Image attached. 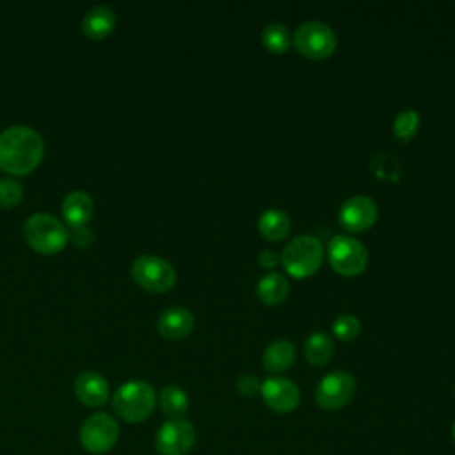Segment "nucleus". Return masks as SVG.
<instances>
[{"label":"nucleus","mask_w":455,"mask_h":455,"mask_svg":"<svg viewBox=\"0 0 455 455\" xmlns=\"http://www.w3.org/2000/svg\"><path fill=\"white\" fill-rule=\"evenodd\" d=\"M371 169H373V172H375L377 176L387 178V180L393 178V176H391L393 172H398V165H396L395 158H393L391 155H387V153H379V155H375L373 160H371Z\"/></svg>","instance_id":"nucleus-26"},{"label":"nucleus","mask_w":455,"mask_h":455,"mask_svg":"<svg viewBox=\"0 0 455 455\" xmlns=\"http://www.w3.org/2000/svg\"><path fill=\"white\" fill-rule=\"evenodd\" d=\"M355 395V380L348 371L336 370L322 377L316 386L315 400L325 411H339Z\"/></svg>","instance_id":"nucleus-9"},{"label":"nucleus","mask_w":455,"mask_h":455,"mask_svg":"<svg viewBox=\"0 0 455 455\" xmlns=\"http://www.w3.org/2000/svg\"><path fill=\"white\" fill-rule=\"evenodd\" d=\"M304 355L315 366L327 364L334 355V339L322 331L311 332L304 341Z\"/></svg>","instance_id":"nucleus-20"},{"label":"nucleus","mask_w":455,"mask_h":455,"mask_svg":"<svg viewBox=\"0 0 455 455\" xmlns=\"http://www.w3.org/2000/svg\"><path fill=\"white\" fill-rule=\"evenodd\" d=\"M377 217H379V208H377L375 201L364 194H357V196L345 199V203L341 204L339 213H338L339 224L345 229L354 231V233L366 231L368 228H371L375 224Z\"/></svg>","instance_id":"nucleus-12"},{"label":"nucleus","mask_w":455,"mask_h":455,"mask_svg":"<svg viewBox=\"0 0 455 455\" xmlns=\"http://www.w3.org/2000/svg\"><path fill=\"white\" fill-rule=\"evenodd\" d=\"M119 437V425L108 412H94L80 427V443L85 451L101 455L110 451Z\"/></svg>","instance_id":"nucleus-8"},{"label":"nucleus","mask_w":455,"mask_h":455,"mask_svg":"<svg viewBox=\"0 0 455 455\" xmlns=\"http://www.w3.org/2000/svg\"><path fill=\"white\" fill-rule=\"evenodd\" d=\"M261 43L272 53H284L291 46V34L283 23H268L261 32Z\"/></svg>","instance_id":"nucleus-22"},{"label":"nucleus","mask_w":455,"mask_h":455,"mask_svg":"<svg viewBox=\"0 0 455 455\" xmlns=\"http://www.w3.org/2000/svg\"><path fill=\"white\" fill-rule=\"evenodd\" d=\"M155 405L156 391L148 380L142 379L123 382L112 396L114 412L128 423H140L148 419L155 411Z\"/></svg>","instance_id":"nucleus-2"},{"label":"nucleus","mask_w":455,"mask_h":455,"mask_svg":"<svg viewBox=\"0 0 455 455\" xmlns=\"http://www.w3.org/2000/svg\"><path fill=\"white\" fill-rule=\"evenodd\" d=\"M283 268L297 279L313 275L323 261L322 240L315 235H299L291 238L279 254Z\"/></svg>","instance_id":"nucleus-3"},{"label":"nucleus","mask_w":455,"mask_h":455,"mask_svg":"<svg viewBox=\"0 0 455 455\" xmlns=\"http://www.w3.org/2000/svg\"><path fill=\"white\" fill-rule=\"evenodd\" d=\"M116 25V12L105 4L92 5L82 18V30L91 39L105 37Z\"/></svg>","instance_id":"nucleus-16"},{"label":"nucleus","mask_w":455,"mask_h":455,"mask_svg":"<svg viewBox=\"0 0 455 455\" xmlns=\"http://www.w3.org/2000/svg\"><path fill=\"white\" fill-rule=\"evenodd\" d=\"M263 366L270 373L286 371L295 363V345L290 339H274L263 350Z\"/></svg>","instance_id":"nucleus-17"},{"label":"nucleus","mask_w":455,"mask_h":455,"mask_svg":"<svg viewBox=\"0 0 455 455\" xmlns=\"http://www.w3.org/2000/svg\"><path fill=\"white\" fill-rule=\"evenodd\" d=\"M258 263H259V267L272 270V268L277 267V263H281V258H279V254H277L275 251H272V249H263V251L258 254Z\"/></svg>","instance_id":"nucleus-29"},{"label":"nucleus","mask_w":455,"mask_h":455,"mask_svg":"<svg viewBox=\"0 0 455 455\" xmlns=\"http://www.w3.org/2000/svg\"><path fill=\"white\" fill-rule=\"evenodd\" d=\"M332 332L339 341H352L361 332V322L352 313H343L334 318L332 322Z\"/></svg>","instance_id":"nucleus-24"},{"label":"nucleus","mask_w":455,"mask_h":455,"mask_svg":"<svg viewBox=\"0 0 455 455\" xmlns=\"http://www.w3.org/2000/svg\"><path fill=\"white\" fill-rule=\"evenodd\" d=\"M132 275L137 284L155 293H164L176 283L174 267L156 254L137 256L132 263Z\"/></svg>","instance_id":"nucleus-7"},{"label":"nucleus","mask_w":455,"mask_h":455,"mask_svg":"<svg viewBox=\"0 0 455 455\" xmlns=\"http://www.w3.org/2000/svg\"><path fill=\"white\" fill-rule=\"evenodd\" d=\"M25 240L32 249L43 254L60 251L69 240V229L62 220L46 212H36L23 224Z\"/></svg>","instance_id":"nucleus-4"},{"label":"nucleus","mask_w":455,"mask_h":455,"mask_svg":"<svg viewBox=\"0 0 455 455\" xmlns=\"http://www.w3.org/2000/svg\"><path fill=\"white\" fill-rule=\"evenodd\" d=\"M256 291H258V297L261 302H265L268 306H275V304H281L288 297L290 283L283 274L268 272L263 277H259Z\"/></svg>","instance_id":"nucleus-19"},{"label":"nucleus","mask_w":455,"mask_h":455,"mask_svg":"<svg viewBox=\"0 0 455 455\" xmlns=\"http://www.w3.org/2000/svg\"><path fill=\"white\" fill-rule=\"evenodd\" d=\"M419 126V114L414 108L402 110L393 119V132L400 140H411Z\"/></svg>","instance_id":"nucleus-23"},{"label":"nucleus","mask_w":455,"mask_h":455,"mask_svg":"<svg viewBox=\"0 0 455 455\" xmlns=\"http://www.w3.org/2000/svg\"><path fill=\"white\" fill-rule=\"evenodd\" d=\"M291 220L281 208H268L258 217V231L268 242H279L288 236Z\"/></svg>","instance_id":"nucleus-18"},{"label":"nucleus","mask_w":455,"mask_h":455,"mask_svg":"<svg viewBox=\"0 0 455 455\" xmlns=\"http://www.w3.org/2000/svg\"><path fill=\"white\" fill-rule=\"evenodd\" d=\"M44 153L43 135L27 124H12L0 132V169L27 174L37 167Z\"/></svg>","instance_id":"nucleus-1"},{"label":"nucleus","mask_w":455,"mask_h":455,"mask_svg":"<svg viewBox=\"0 0 455 455\" xmlns=\"http://www.w3.org/2000/svg\"><path fill=\"white\" fill-rule=\"evenodd\" d=\"M156 400H158V405H160L162 412L167 414L169 419L183 418L188 411V395L180 386L169 384V386L162 387Z\"/></svg>","instance_id":"nucleus-21"},{"label":"nucleus","mask_w":455,"mask_h":455,"mask_svg":"<svg viewBox=\"0 0 455 455\" xmlns=\"http://www.w3.org/2000/svg\"><path fill=\"white\" fill-rule=\"evenodd\" d=\"M259 395L267 407L277 414H288L300 403V391L297 384L286 377H267L261 382Z\"/></svg>","instance_id":"nucleus-11"},{"label":"nucleus","mask_w":455,"mask_h":455,"mask_svg":"<svg viewBox=\"0 0 455 455\" xmlns=\"http://www.w3.org/2000/svg\"><path fill=\"white\" fill-rule=\"evenodd\" d=\"M331 267L347 277L361 274L368 265V249L350 235H334L327 243Z\"/></svg>","instance_id":"nucleus-6"},{"label":"nucleus","mask_w":455,"mask_h":455,"mask_svg":"<svg viewBox=\"0 0 455 455\" xmlns=\"http://www.w3.org/2000/svg\"><path fill=\"white\" fill-rule=\"evenodd\" d=\"M453 395H455V384H453Z\"/></svg>","instance_id":"nucleus-31"},{"label":"nucleus","mask_w":455,"mask_h":455,"mask_svg":"<svg viewBox=\"0 0 455 455\" xmlns=\"http://www.w3.org/2000/svg\"><path fill=\"white\" fill-rule=\"evenodd\" d=\"M259 389H261V380L252 373H243L236 380V391L245 398L258 395Z\"/></svg>","instance_id":"nucleus-27"},{"label":"nucleus","mask_w":455,"mask_h":455,"mask_svg":"<svg viewBox=\"0 0 455 455\" xmlns=\"http://www.w3.org/2000/svg\"><path fill=\"white\" fill-rule=\"evenodd\" d=\"M451 435H453V443H455V423H453V428H451Z\"/></svg>","instance_id":"nucleus-30"},{"label":"nucleus","mask_w":455,"mask_h":455,"mask_svg":"<svg viewBox=\"0 0 455 455\" xmlns=\"http://www.w3.org/2000/svg\"><path fill=\"white\" fill-rule=\"evenodd\" d=\"M75 395L87 407H100L107 402L110 389L108 382L98 371L87 370L75 379Z\"/></svg>","instance_id":"nucleus-13"},{"label":"nucleus","mask_w":455,"mask_h":455,"mask_svg":"<svg viewBox=\"0 0 455 455\" xmlns=\"http://www.w3.org/2000/svg\"><path fill=\"white\" fill-rule=\"evenodd\" d=\"M71 240L78 245V247H87L94 242V231L87 226H78V228H73L71 233H69Z\"/></svg>","instance_id":"nucleus-28"},{"label":"nucleus","mask_w":455,"mask_h":455,"mask_svg":"<svg viewBox=\"0 0 455 455\" xmlns=\"http://www.w3.org/2000/svg\"><path fill=\"white\" fill-rule=\"evenodd\" d=\"M62 217L71 228L85 226L94 212L92 197L85 190H71L62 199Z\"/></svg>","instance_id":"nucleus-15"},{"label":"nucleus","mask_w":455,"mask_h":455,"mask_svg":"<svg viewBox=\"0 0 455 455\" xmlns=\"http://www.w3.org/2000/svg\"><path fill=\"white\" fill-rule=\"evenodd\" d=\"M196 444V428L185 418L167 419L155 435V448L160 455H188Z\"/></svg>","instance_id":"nucleus-10"},{"label":"nucleus","mask_w":455,"mask_h":455,"mask_svg":"<svg viewBox=\"0 0 455 455\" xmlns=\"http://www.w3.org/2000/svg\"><path fill=\"white\" fill-rule=\"evenodd\" d=\"M23 185L11 176L0 178V206H14L23 199Z\"/></svg>","instance_id":"nucleus-25"},{"label":"nucleus","mask_w":455,"mask_h":455,"mask_svg":"<svg viewBox=\"0 0 455 455\" xmlns=\"http://www.w3.org/2000/svg\"><path fill=\"white\" fill-rule=\"evenodd\" d=\"M196 318L190 309L181 306H171L164 309L156 320V327L167 339H181L194 329Z\"/></svg>","instance_id":"nucleus-14"},{"label":"nucleus","mask_w":455,"mask_h":455,"mask_svg":"<svg viewBox=\"0 0 455 455\" xmlns=\"http://www.w3.org/2000/svg\"><path fill=\"white\" fill-rule=\"evenodd\" d=\"M291 43L309 59H325L336 50L338 37L327 23L320 20H307L295 28Z\"/></svg>","instance_id":"nucleus-5"}]
</instances>
